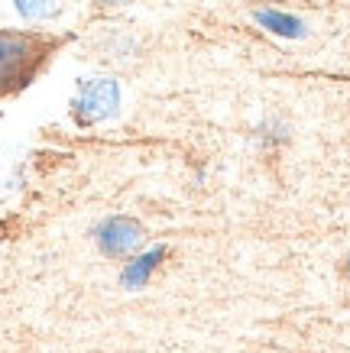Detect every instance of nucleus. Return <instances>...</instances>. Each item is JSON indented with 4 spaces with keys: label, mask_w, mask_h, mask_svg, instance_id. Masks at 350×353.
<instances>
[{
    "label": "nucleus",
    "mask_w": 350,
    "mask_h": 353,
    "mask_svg": "<svg viewBox=\"0 0 350 353\" xmlns=\"http://www.w3.org/2000/svg\"><path fill=\"white\" fill-rule=\"evenodd\" d=\"M62 36L39 30H0V97L17 94L59 52Z\"/></svg>",
    "instance_id": "obj_1"
},
{
    "label": "nucleus",
    "mask_w": 350,
    "mask_h": 353,
    "mask_svg": "<svg viewBox=\"0 0 350 353\" xmlns=\"http://www.w3.org/2000/svg\"><path fill=\"white\" fill-rule=\"evenodd\" d=\"M120 85L114 78H81L72 97V117L78 127H97L120 114Z\"/></svg>",
    "instance_id": "obj_2"
},
{
    "label": "nucleus",
    "mask_w": 350,
    "mask_h": 353,
    "mask_svg": "<svg viewBox=\"0 0 350 353\" xmlns=\"http://www.w3.org/2000/svg\"><path fill=\"white\" fill-rule=\"evenodd\" d=\"M95 243L97 250L110 259H127L133 253H139V246L146 243V230L139 221L127 214H117V217H107L101 221L95 230Z\"/></svg>",
    "instance_id": "obj_3"
},
{
    "label": "nucleus",
    "mask_w": 350,
    "mask_h": 353,
    "mask_svg": "<svg viewBox=\"0 0 350 353\" xmlns=\"http://www.w3.org/2000/svg\"><path fill=\"white\" fill-rule=\"evenodd\" d=\"M166 256V250L162 246H153V250H146V253H133V259H130L127 266H124V272H120V282H124V289H143L149 282V276L156 272V266H159V259Z\"/></svg>",
    "instance_id": "obj_4"
},
{
    "label": "nucleus",
    "mask_w": 350,
    "mask_h": 353,
    "mask_svg": "<svg viewBox=\"0 0 350 353\" xmlns=\"http://www.w3.org/2000/svg\"><path fill=\"white\" fill-rule=\"evenodd\" d=\"M253 20L263 26L266 32H273V36H282V39H302L305 36V23L292 17L286 10H273V7H266V10H256Z\"/></svg>",
    "instance_id": "obj_5"
},
{
    "label": "nucleus",
    "mask_w": 350,
    "mask_h": 353,
    "mask_svg": "<svg viewBox=\"0 0 350 353\" xmlns=\"http://www.w3.org/2000/svg\"><path fill=\"white\" fill-rule=\"evenodd\" d=\"M13 10L26 23H49L59 17L62 0H13Z\"/></svg>",
    "instance_id": "obj_6"
},
{
    "label": "nucleus",
    "mask_w": 350,
    "mask_h": 353,
    "mask_svg": "<svg viewBox=\"0 0 350 353\" xmlns=\"http://www.w3.org/2000/svg\"><path fill=\"white\" fill-rule=\"evenodd\" d=\"M97 7H124V3H133V0H91Z\"/></svg>",
    "instance_id": "obj_7"
},
{
    "label": "nucleus",
    "mask_w": 350,
    "mask_h": 353,
    "mask_svg": "<svg viewBox=\"0 0 350 353\" xmlns=\"http://www.w3.org/2000/svg\"><path fill=\"white\" fill-rule=\"evenodd\" d=\"M347 279H350V253H347Z\"/></svg>",
    "instance_id": "obj_8"
}]
</instances>
